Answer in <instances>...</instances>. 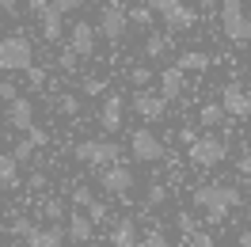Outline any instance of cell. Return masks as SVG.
Masks as SVG:
<instances>
[{
	"label": "cell",
	"mask_w": 251,
	"mask_h": 247,
	"mask_svg": "<svg viewBox=\"0 0 251 247\" xmlns=\"http://www.w3.org/2000/svg\"><path fill=\"white\" fill-rule=\"evenodd\" d=\"M190 201H194L198 209H205V221H209V224H221V221L240 205V190L228 186V183H205L190 194Z\"/></svg>",
	"instance_id": "6da1fadb"
},
{
	"label": "cell",
	"mask_w": 251,
	"mask_h": 247,
	"mask_svg": "<svg viewBox=\"0 0 251 247\" xmlns=\"http://www.w3.org/2000/svg\"><path fill=\"white\" fill-rule=\"evenodd\" d=\"M221 34L232 46H248L251 42V16L244 0H221Z\"/></svg>",
	"instance_id": "7a4b0ae2"
},
{
	"label": "cell",
	"mask_w": 251,
	"mask_h": 247,
	"mask_svg": "<svg viewBox=\"0 0 251 247\" xmlns=\"http://www.w3.org/2000/svg\"><path fill=\"white\" fill-rule=\"evenodd\" d=\"M73 160L88 164V168H110V164H122V145L118 141H76Z\"/></svg>",
	"instance_id": "3957f363"
},
{
	"label": "cell",
	"mask_w": 251,
	"mask_h": 247,
	"mask_svg": "<svg viewBox=\"0 0 251 247\" xmlns=\"http://www.w3.org/2000/svg\"><path fill=\"white\" fill-rule=\"evenodd\" d=\"M34 65V46L27 34H8L0 38V69L4 73H27Z\"/></svg>",
	"instance_id": "277c9868"
},
{
	"label": "cell",
	"mask_w": 251,
	"mask_h": 247,
	"mask_svg": "<svg viewBox=\"0 0 251 247\" xmlns=\"http://www.w3.org/2000/svg\"><path fill=\"white\" fill-rule=\"evenodd\" d=\"M152 8H156V16H160V23L168 27L172 34H179V31H190L194 23H198V12L194 8H187L183 0H149Z\"/></svg>",
	"instance_id": "5b68a950"
},
{
	"label": "cell",
	"mask_w": 251,
	"mask_h": 247,
	"mask_svg": "<svg viewBox=\"0 0 251 247\" xmlns=\"http://www.w3.org/2000/svg\"><path fill=\"white\" fill-rule=\"evenodd\" d=\"M126 27H129V8L118 4V0L103 4V12H99V34L110 38V42H118V38L126 34Z\"/></svg>",
	"instance_id": "8992f818"
},
{
	"label": "cell",
	"mask_w": 251,
	"mask_h": 247,
	"mask_svg": "<svg viewBox=\"0 0 251 247\" xmlns=\"http://www.w3.org/2000/svg\"><path fill=\"white\" fill-rule=\"evenodd\" d=\"M129 152H133V160H141V164H156V160L168 156V148H164V141H160L152 129H133Z\"/></svg>",
	"instance_id": "52a82bcc"
},
{
	"label": "cell",
	"mask_w": 251,
	"mask_h": 247,
	"mask_svg": "<svg viewBox=\"0 0 251 247\" xmlns=\"http://www.w3.org/2000/svg\"><path fill=\"white\" fill-rule=\"evenodd\" d=\"M225 156H228V145L221 137H198L190 145V164L194 168H217Z\"/></svg>",
	"instance_id": "ba28073f"
},
{
	"label": "cell",
	"mask_w": 251,
	"mask_h": 247,
	"mask_svg": "<svg viewBox=\"0 0 251 247\" xmlns=\"http://www.w3.org/2000/svg\"><path fill=\"white\" fill-rule=\"evenodd\" d=\"M133 110L141 114L145 122H160L164 114H168V99L160 92H149V88H137V95H133Z\"/></svg>",
	"instance_id": "9c48e42d"
},
{
	"label": "cell",
	"mask_w": 251,
	"mask_h": 247,
	"mask_svg": "<svg viewBox=\"0 0 251 247\" xmlns=\"http://www.w3.org/2000/svg\"><path fill=\"white\" fill-rule=\"evenodd\" d=\"M99 183H103V190L107 194H129L133 190V171L126 168V164H110V168H99Z\"/></svg>",
	"instance_id": "30bf717a"
},
{
	"label": "cell",
	"mask_w": 251,
	"mask_h": 247,
	"mask_svg": "<svg viewBox=\"0 0 251 247\" xmlns=\"http://www.w3.org/2000/svg\"><path fill=\"white\" fill-rule=\"evenodd\" d=\"M122 114H126V103H122V95L107 92L103 107H99V129H103V133H118V129H122Z\"/></svg>",
	"instance_id": "8fae6325"
},
{
	"label": "cell",
	"mask_w": 251,
	"mask_h": 247,
	"mask_svg": "<svg viewBox=\"0 0 251 247\" xmlns=\"http://www.w3.org/2000/svg\"><path fill=\"white\" fill-rule=\"evenodd\" d=\"M221 103H225V110H228L232 118H248V114H251V95L244 92L236 80L221 88Z\"/></svg>",
	"instance_id": "7c38bea8"
},
{
	"label": "cell",
	"mask_w": 251,
	"mask_h": 247,
	"mask_svg": "<svg viewBox=\"0 0 251 247\" xmlns=\"http://www.w3.org/2000/svg\"><path fill=\"white\" fill-rule=\"evenodd\" d=\"M8 129H16V133H31L34 129V103L31 99H12L8 103Z\"/></svg>",
	"instance_id": "4fadbf2b"
},
{
	"label": "cell",
	"mask_w": 251,
	"mask_h": 247,
	"mask_svg": "<svg viewBox=\"0 0 251 247\" xmlns=\"http://www.w3.org/2000/svg\"><path fill=\"white\" fill-rule=\"evenodd\" d=\"M183 92H187V69H179V65L164 69V73H160V95H164L168 103H175Z\"/></svg>",
	"instance_id": "5bb4252c"
},
{
	"label": "cell",
	"mask_w": 251,
	"mask_h": 247,
	"mask_svg": "<svg viewBox=\"0 0 251 247\" xmlns=\"http://www.w3.org/2000/svg\"><path fill=\"white\" fill-rule=\"evenodd\" d=\"M95 27L92 23H84V19H80V23H73V31H69V46L76 49L80 57H92L95 53Z\"/></svg>",
	"instance_id": "9a60e30c"
},
{
	"label": "cell",
	"mask_w": 251,
	"mask_h": 247,
	"mask_svg": "<svg viewBox=\"0 0 251 247\" xmlns=\"http://www.w3.org/2000/svg\"><path fill=\"white\" fill-rule=\"evenodd\" d=\"M92 228H95V221L88 213H69L65 232H69V240H73V244H92Z\"/></svg>",
	"instance_id": "2e32d148"
},
{
	"label": "cell",
	"mask_w": 251,
	"mask_h": 247,
	"mask_svg": "<svg viewBox=\"0 0 251 247\" xmlns=\"http://www.w3.org/2000/svg\"><path fill=\"white\" fill-rule=\"evenodd\" d=\"M38 23H42V38L46 42H61L65 38V12H57L53 4H50L46 16H38Z\"/></svg>",
	"instance_id": "e0dca14e"
},
{
	"label": "cell",
	"mask_w": 251,
	"mask_h": 247,
	"mask_svg": "<svg viewBox=\"0 0 251 247\" xmlns=\"http://www.w3.org/2000/svg\"><path fill=\"white\" fill-rule=\"evenodd\" d=\"M65 236H69V232H65L61 224H50V228H34L31 236H27V244L31 247H65Z\"/></svg>",
	"instance_id": "ac0fdd59"
},
{
	"label": "cell",
	"mask_w": 251,
	"mask_h": 247,
	"mask_svg": "<svg viewBox=\"0 0 251 247\" xmlns=\"http://www.w3.org/2000/svg\"><path fill=\"white\" fill-rule=\"evenodd\" d=\"M19 164H23V160H19L16 152L0 156V186H4V190H16L19 186Z\"/></svg>",
	"instance_id": "d6986e66"
},
{
	"label": "cell",
	"mask_w": 251,
	"mask_h": 247,
	"mask_svg": "<svg viewBox=\"0 0 251 247\" xmlns=\"http://www.w3.org/2000/svg\"><path fill=\"white\" fill-rule=\"evenodd\" d=\"M110 247H137V224L122 217V221H114V232H110Z\"/></svg>",
	"instance_id": "ffe728a7"
},
{
	"label": "cell",
	"mask_w": 251,
	"mask_h": 247,
	"mask_svg": "<svg viewBox=\"0 0 251 247\" xmlns=\"http://www.w3.org/2000/svg\"><path fill=\"white\" fill-rule=\"evenodd\" d=\"M179 69H187V73H205L209 65H213V57L209 53H202V49H187V53H179Z\"/></svg>",
	"instance_id": "44dd1931"
},
{
	"label": "cell",
	"mask_w": 251,
	"mask_h": 247,
	"mask_svg": "<svg viewBox=\"0 0 251 247\" xmlns=\"http://www.w3.org/2000/svg\"><path fill=\"white\" fill-rule=\"evenodd\" d=\"M57 69H61L65 76H73V73H76V69H80V53H76V49H73V46H65L61 53H57Z\"/></svg>",
	"instance_id": "7402d4cb"
},
{
	"label": "cell",
	"mask_w": 251,
	"mask_h": 247,
	"mask_svg": "<svg viewBox=\"0 0 251 247\" xmlns=\"http://www.w3.org/2000/svg\"><path fill=\"white\" fill-rule=\"evenodd\" d=\"M152 19H156V8H152V4H137V8H129V23H137V27H149V23H152Z\"/></svg>",
	"instance_id": "603a6c76"
},
{
	"label": "cell",
	"mask_w": 251,
	"mask_h": 247,
	"mask_svg": "<svg viewBox=\"0 0 251 247\" xmlns=\"http://www.w3.org/2000/svg\"><path fill=\"white\" fill-rule=\"evenodd\" d=\"M164 53H168V38H164V34H149V38H145V57L156 61V57H164Z\"/></svg>",
	"instance_id": "cb8c5ba5"
},
{
	"label": "cell",
	"mask_w": 251,
	"mask_h": 247,
	"mask_svg": "<svg viewBox=\"0 0 251 247\" xmlns=\"http://www.w3.org/2000/svg\"><path fill=\"white\" fill-rule=\"evenodd\" d=\"M225 114H228V110H225V103H205L198 118H202V125H221V118H225Z\"/></svg>",
	"instance_id": "d4e9b609"
},
{
	"label": "cell",
	"mask_w": 251,
	"mask_h": 247,
	"mask_svg": "<svg viewBox=\"0 0 251 247\" xmlns=\"http://www.w3.org/2000/svg\"><path fill=\"white\" fill-rule=\"evenodd\" d=\"M34 228H38V224H31L27 217H12V221H8V232H12L16 240H27V236H31Z\"/></svg>",
	"instance_id": "484cf974"
},
{
	"label": "cell",
	"mask_w": 251,
	"mask_h": 247,
	"mask_svg": "<svg viewBox=\"0 0 251 247\" xmlns=\"http://www.w3.org/2000/svg\"><path fill=\"white\" fill-rule=\"evenodd\" d=\"M129 84H133V88H149V84H152V69H149V65L129 69Z\"/></svg>",
	"instance_id": "4316f807"
},
{
	"label": "cell",
	"mask_w": 251,
	"mask_h": 247,
	"mask_svg": "<svg viewBox=\"0 0 251 247\" xmlns=\"http://www.w3.org/2000/svg\"><path fill=\"white\" fill-rule=\"evenodd\" d=\"M164 201H168V190H164V186H149V198H145V205H149V209H156V205H164Z\"/></svg>",
	"instance_id": "83f0119b"
},
{
	"label": "cell",
	"mask_w": 251,
	"mask_h": 247,
	"mask_svg": "<svg viewBox=\"0 0 251 247\" xmlns=\"http://www.w3.org/2000/svg\"><path fill=\"white\" fill-rule=\"evenodd\" d=\"M84 95H107V80L103 76H88L84 80Z\"/></svg>",
	"instance_id": "f1b7e54d"
},
{
	"label": "cell",
	"mask_w": 251,
	"mask_h": 247,
	"mask_svg": "<svg viewBox=\"0 0 251 247\" xmlns=\"http://www.w3.org/2000/svg\"><path fill=\"white\" fill-rule=\"evenodd\" d=\"M34 148H38V145H34V141H31V133H27L23 141H16V148H12V152H16L19 160H31V156H34Z\"/></svg>",
	"instance_id": "f546056e"
},
{
	"label": "cell",
	"mask_w": 251,
	"mask_h": 247,
	"mask_svg": "<svg viewBox=\"0 0 251 247\" xmlns=\"http://www.w3.org/2000/svg\"><path fill=\"white\" fill-rule=\"evenodd\" d=\"M42 213H46L50 221H65V201H57V198H50L46 205H42Z\"/></svg>",
	"instance_id": "4dcf8cb0"
},
{
	"label": "cell",
	"mask_w": 251,
	"mask_h": 247,
	"mask_svg": "<svg viewBox=\"0 0 251 247\" xmlns=\"http://www.w3.org/2000/svg\"><path fill=\"white\" fill-rule=\"evenodd\" d=\"M0 99H4V103L19 99V88H16V80H12V73H8V76H4V84H0Z\"/></svg>",
	"instance_id": "1f68e13d"
},
{
	"label": "cell",
	"mask_w": 251,
	"mask_h": 247,
	"mask_svg": "<svg viewBox=\"0 0 251 247\" xmlns=\"http://www.w3.org/2000/svg\"><path fill=\"white\" fill-rule=\"evenodd\" d=\"M88 217H92L95 224H103V221H107V217H110V209H107V205H103V201H99V198H95L92 205H88Z\"/></svg>",
	"instance_id": "d6a6232c"
},
{
	"label": "cell",
	"mask_w": 251,
	"mask_h": 247,
	"mask_svg": "<svg viewBox=\"0 0 251 247\" xmlns=\"http://www.w3.org/2000/svg\"><path fill=\"white\" fill-rule=\"evenodd\" d=\"M57 110L73 118V114H80V99H76V95H61V103H57Z\"/></svg>",
	"instance_id": "836d02e7"
},
{
	"label": "cell",
	"mask_w": 251,
	"mask_h": 247,
	"mask_svg": "<svg viewBox=\"0 0 251 247\" xmlns=\"http://www.w3.org/2000/svg\"><path fill=\"white\" fill-rule=\"evenodd\" d=\"M175 224H179V232H183L187 240L198 232V224H194V217H190V213H179V217H175Z\"/></svg>",
	"instance_id": "e575fe53"
},
{
	"label": "cell",
	"mask_w": 251,
	"mask_h": 247,
	"mask_svg": "<svg viewBox=\"0 0 251 247\" xmlns=\"http://www.w3.org/2000/svg\"><path fill=\"white\" fill-rule=\"evenodd\" d=\"M73 201H76L80 209H88V205H92V201H95V194H92V190H88V186H76V190H73Z\"/></svg>",
	"instance_id": "d590c367"
},
{
	"label": "cell",
	"mask_w": 251,
	"mask_h": 247,
	"mask_svg": "<svg viewBox=\"0 0 251 247\" xmlns=\"http://www.w3.org/2000/svg\"><path fill=\"white\" fill-rule=\"evenodd\" d=\"M145 247H175L172 240H168V236H164V232H149V236H145Z\"/></svg>",
	"instance_id": "8d00e7d4"
},
{
	"label": "cell",
	"mask_w": 251,
	"mask_h": 247,
	"mask_svg": "<svg viewBox=\"0 0 251 247\" xmlns=\"http://www.w3.org/2000/svg\"><path fill=\"white\" fill-rule=\"evenodd\" d=\"M27 80H31V88H42V84H46V69H42V65H38V69H27Z\"/></svg>",
	"instance_id": "74e56055"
},
{
	"label": "cell",
	"mask_w": 251,
	"mask_h": 247,
	"mask_svg": "<svg viewBox=\"0 0 251 247\" xmlns=\"http://www.w3.org/2000/svg\"><path fill=\"white\" fill-rule=\"evenodd\" d=\"M53 8L69 16V12H80V8H84V0H53Z\"/></svg>",
	"instance_id": "f35d334b"
},
{
	"label": "cell",
	"mask_w": 251,
	"mask_h": 247,
	"mask_svg": "<svg viewBox=\"0 0 251 247\" xmlns=\"http://www.w3.org/2000/svg\"><path fill=\"white\" fill-rule=\"evenodd\" d=\"M50 4H53V0H27V8H31L34 16H46V12H50Z\"/></svg>",
	"instance_id": "ab89813d"
},
{
	"label": "cell",
	"mask_w": 251,
	"mask_h": 247,
	"mask_svg": "<svg viewBox=\"0 0 251 247\" xmlns=\"http://www.w3.org/2000/svg\"><path fill=\"white\" fill-rule=\"evenodd\" d=\"M0 12L4 16H19V0H0Z\"/></svg>",
	"instance_id": "60d3db41"
},
{
	"label": "cell",
	"mask_w": 251,
	"mask_h": 247,
	"mask_svg": "<svg viewBox=\"0 0 251 247\" xmlns=\"http://www.w3.org/2000/svg\"><path fill=\"white\" fill-rule=\"evenodd\" d=\"M27 186H31V190H46V175H42V171H34Z\"/></svg>",
	"instance_id": "b9f144b4"
},
{
	"label": "cell",
	"mask_w": 251,
	"mask_h": 247,
	"mask_svg": "<svg viewBox=\"0 0 251 247\" xmlns=\"http://www.w3.org/2000/svg\"><path fill=\"white\" fill-rule=\"evenodd\" d=\"M190 244H194V247H213V240H209L205 232H194V236H190Z\"/></svg>",
	"instance_id": "7bdbcfd3"
},
{
	"label": "cell",
	"mask_w": 251,
	"mask_h": 247,
	"mask_svg": "<svg viewBox=\"0 0 251 247\" xmlns=\"http://www.w3.org/2000/svg\"><path fill=\"white\" fill-rule=\"evenodd\" d=\"M31 141L38 145V148H42V145L50 141V133H46V129H38V125H34V129H31Z\"/></svg>",
	"instance_id": "ee69618b"
},
{
	"label": "cell",
	"mask_w": 251,
	"mask_h": 247,
	"mask_svg": "<svg viewBox=\"0 0 251 247\" xmlns=\"http://www.w3.org/2000/svg\"><path fill=\"white\" fill-rule=\"evenodd\" d=\"M194 4H198V8H202V12H213V8H217L221 0H194Z\"/></svg>",
	"instance_id": "f6af8a7d"
},
{
	"label": "cell",
	"mask_w": 251,
	"mask_h": 247,
	"mask_svg": "<svg viewBox=\"0 0 251 247\" xmlns=\"http://www.w3.org/2000/svg\"><path fill=\"white\" fill-rule=\"evenodd\" d=\"M179 141H183V145H194L198 137H194V129H183V133H179Z\"/></svg>",
	"instance_id": "bcb514c9"
},
{
	"label": "cell",
	"mask_w": 251,
	"mask_h": 247,
	"mask_svg": "<svg viewBox=\"0 0 251 247\" xmlns=\"http://www.w3.org/2000/svg\"><path fill=\"white\" fill-rule=\"evenodd\" d=\"M236 168L244 171V175H251V156H244V160H240V164H236Z\"/></svg>",
	"instance_id": "7dc6e473"
},
{
	"label": "cell",
	"mask_w": 251,
	"mask_h": 247,
	"mask_svg": "<svg viewBox=\"0 0 251 247\" xmlns=\"http://www.w3.org/2000/svg\"><path fill=\"white\" fill-rule=\"evenodd\" d=\"M92 247H99V244H92Z\"/></svg>",
	"instance_id": "c3c4849f"
},
{
	"label": "cell",
	"mask_w": 251,
	"mask_h": 247,
	"mask_svg": "<svg viewBox=\"0 0 251 247\" xmlns=\"http://www.w3.org/2000/svg\"><path fill=\"white\" fill-rule=\"evenodd\" d=\"M145 4H149V0H145Z\"/></svg>",
	"instance_id": "681fc988"
},
{
	"label": "cell",
	"mask_w": 251,
	"mask_h": 247,
	"mask_svg": "<svg viewBox=\"0 0 251 247\" xmlns=\"http://www.w3.org/2000/svg\"><path fill=\"white\" fill-rule=\"evenodd\" d=\"M213 247H217V244H213Z\"/></svg>",
	"instance_id": "f907efd6"
}]
</instances>
